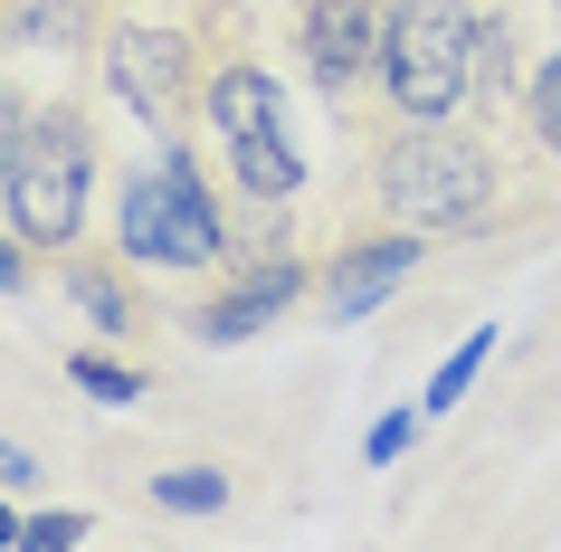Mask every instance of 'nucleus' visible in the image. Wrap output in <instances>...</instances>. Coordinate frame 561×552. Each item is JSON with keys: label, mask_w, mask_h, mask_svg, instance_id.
Returning a JSON list of instances; mask_svg holds the SVG:
<instances>
[{"label": "nucleus", "mask_w": 561, "mask_h": 552, "mask_svg": "<svg viewBox=\"0 0 561 552\" xmlns=\"http://www.w3.org/2000/svg\"><path fill=\"white\" fill-rule=\"evenodd\" d=\"M191 77H201V58H191V38H181L172 20H115V30H105V87H115L144 124L172 134L181 105H191Z\"/></svg>", "instance_id": "obj_5"}, {"label": "nucleus", "mask_w": 561, "mask_h": 552, "mask_svg": "<svg viewBox=\"0 0 561 552\" xmlns=\"http://www.w3.org/2000/svg\"><path fill=\"white\" fill-rule=\"evenodd\" d=\"M419 429H428V409H390V419H371V438H362V458H371V466H390V458H410V438Z\"/></svg>", "instance_id": "obj_15"}, {"label": "nucleus", "mask_w": 561, "mask_h": 552, "mask_svg": "<svg viewBox=\"0 0 561 552\" xmlns=\"http://www.w3.org/2000/svg\"><path fill=\"white\" fill-rule=\"evenodd\" d=\"M67 381H77L87 401H144V372H134V362H105V352H77Z\"/></svg>", "instance_id": "obj_14"}, {"label": "nucleus", "mask_w": 561, "mask_h": 552, "mask_svg": "<svg viewBox=\"0 0 561 552\" xmlns=\"http://www.w3.org/2000/svg\"><path fill=\"white\" fill-rule=\"evenodd\" d=\"M410 267H419V229L362 238V248H343V258H333V277H324V305H333L343 324H353V315H371V305H381V295L400 286Z\"/></svg>", "instance_id": "obj_7"}, {"label": "nucleus", "mask_w": 561, "mask_h": 552, "mask_svg": "<svg viewBox=\"0 0 561 552\" xmlns=\"http://www.w3.org/2000/svg\"><path fill=\"white\" fill-rule=\"evenodd\" d=\"M229 181L248 191V201H296L305 162H296V144H286V134H257V144H229Z\"/></svg>", "instance_id": "obj_10"}, {"label": "nucleus", "mask_w": 561, "mask_h": 552, "mask_svg": "<svg viewBox=\"0 0 561 552\" xmlns=\"http://www.w3.org/2000/svg\"><path fill=\"white\" fill-rule=\"evenodd\" d=\"M20 543H30V552H67V543H87V515H38Z\"/></svg>", "instance_id": "obj_17"}, {"label": "nucleus", "mask_w": 561, "mask_h": 552, "mask_svg": "<svg viewBox=\"0 0 561 552\" xmlns=\"http://www.w3.org/2000/svg\"><path fill=\"white\" fill-rule=\"evenodd\" d=\"M467 87L485 95V105H504V95H514V30H504V20H485V30H476V67H467Z\"/></svg>", "instance_id": "obj_13"}, {"label": "nucleus", "mask_w": 561, "mask_h": 552, "mask_svg": "<svg viewBox=\"0 0 561 552\" xmlns=\"http://www.w3.org/2000/svg\"><path fill=\"white\" fill-rule=\"evenodd\" d=\"M209 124H219V144H257V134H286V115H276V77H266V67H219V77H209Z\"/></svg>", "instance_id": "obj_9"}, {"label": "nucleus", "mask_w": 561, "mask_h": 552, "mask_svg": "<svg viewBox=\"0 0 561 552\" xmlns=\"http://www.w3.org/2000/svg\"><path fill=\"white\" fill-rule=\"evenodd\" d=\"M296 286H305V267H286V258H276V267H248V286L219 295V305H201L191 334H201V343H248V334H266V324L296 305Z\"/></svg>", "instance_id": "obj_8"}, {"label": "nucleus", "mask_w": 561, "mask_h": 552, "mask_svg": "<svg viewBox=\"0 0 561 552\" xmlns=\"http://www.w3.org/2000/svg\"><path fill=\"white\" fill-rule=\"evenodd\" d=\"M476 20L467 0H390L381 10V77L400 124H447L467 105V67H476Z\"/></svg>", "instance_id": "obj_1"}, {"label": "nucleus", "mask_w": 561, "mask_h": 552, "mask_svg": "<svg viewBox=\"0 0 561 552\" xmlns=\"http://www.w3.org/2000/svg\"><path fill=\"white\" fill-rule=\"evenodd\" d=\"M381 67V10L371 0H305V77L324 95H353Z\"/></svg>", "instance_id": "obj_6"}, {"label": "nucleus", "mask_w": 561, "mask_h": 552, "mask_svg": "<svg viewBox=\"0 0 561 552\" xmlns=\"http://www.w3.org/2000/svg\"><path fill=\"white\" fill-rule=\"evenodd\" d=\"M115 258L134 267H209L229 258V219L209 201V181L191 162H144V172H124L115 191Z\"/></svg>", "instance_id": "obj_3"}, {"label": "nucleus", "mask_w": 561, "mask_h": 552, "mask_svg": "<svg viewBox=\"0 0 561 552\" xmlns=\"http://www.w3.org/2000/svg\"><path fill=\"white\" fill-rule=\"evenodd\" d=\"M533 134H542V144L561 153V58H552V77L533 87Z\"/></svg>", "instance_id": "obj_18"}, {"label": "nucleus", "mask_w": 561, "mask_h": 552, "mask_svg": "<svg viewBox=\"0 0 561 552\" xmlns=\"http://www.w3.org/2000/svg\"><path fill=\"white\" fill-rule=\"evenodd\" d=\"M20 533H30V523H20V515H10V505H0V543H20Z\"/></svg>", "instance_id": "obj_22"}, {"label": "nucleus", "mask_w": 561, "mask_h": 552, "mask_svg": "<svg viewBox=\"0 0 561 552\" xmlns=\"http://www.w3.org/2000/svg\"><path fill=\"white\" fill-rule=\"evenodd\" d=\"M77 305H87V315L105 324V334H124V324H134V295H124L115 277H105V267H87V277H77Z\"/></svg>", "instance_id": "obj_16"}, {"label": "nucleus", "mask_w": 561, "mask_h": 552, "mask_svg": "<svg viewBox=\"0 0 561 552\" xmlns=\"http://www.w3.org/2000/svg\"><path fill=\"white\" fill-rule=\"evenodd\" d=\"M152 505H172V515H219V505H229V476H219V466H162V476H152Z\"/></svg>", "instance_id": "obj_11"}, {"label": "nucleus", "mask_w": 561, "mask_h": 552, "mask_svg": "<svg viewBox=\"0 0 561 552\" xmlns=\"http://www.w3.org/2000/svg\"><path fill=\"white\" fill-rule=\"evenodd\" d=\"M485 352H495V334H467V343H457V352L438 362V381L419 391V409H428V419H438V409H457V401L476 391V372H485Z\"/></svg>", "instance_id": "obj_12"}, {"label": "nucleus", "mask_w": 561, "mask_h": 552, "mask_svg": "<svg viewBox=\"0 0 561 552\" xmlns=\"http://www.w3.org/2000/svg\"><path fill=\"white\" fill-rule=\"evenodd\" d=\"M381 210L400 229H467L495 210V153L447 134V124H410L400 144L381 153Z\"/></svg>", "instance_id": "obj_2"}, {"label": "nucleus", "mask_w": 561, "mask_h": 552, "mask_svg": "<svg viewBox=\"0 0 561 552\" xmlns=\"http://www.w3.org/2000/svg\"><path fill=\"white\" fill-rule=\"evenodd\" d=\"M10 219L30 248H67L87 229V191H95V144H87V115L77 105H38L20 124V153H10Z\"/></svg>", "instance_id": "obj_4"}, {"label": "nucleus", "mask_w": 561, "mask_h": 552, "mask_svg": "<svg viewBox=\"0 0 561 552\" xmlns=\"http://www.w3.org/2000/svg\"><path fill=\"white\" fill-rule=\"evenodd\" d=\"M20 124H30V105L0 87V181H10V153H20Z\"/></svg>", "instance_id": "obj_19"}, {"label": "nucleus", "mask_w": 561, "mask_h": 552, "mask_svg": "<svg viewBox=\"0 0 561 552\" xmlns=\"http://www.w3.org/2000/svg\"><path fill=\"white\" fill-rule=\"evenodd\" d=\"M0 486H38V466L20 458V448H10V438H0Z\"/></svg>", "instance_id": "obj_21"}, {"label": "nucleus", "mask_w": 561, "mask_h": 552, "mask_svg": "<svg viewBox=\"0 0 561 552\" xmlns=\"http://www.w3.org/2000/svg\"><path fill=\"white\" fill-rule=\"evenodd\" d=\"M0 295H30V258H20L10 238H0Z\"/></svg>", "instance_id": "obj_20"}]
</instances>
